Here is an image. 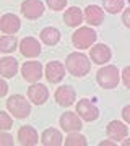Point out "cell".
<instances>
[{
  "mask_svg": "<svg viewBox=\"0 0 130 146\" xmlns=\"http://www.w3.org/2000/svg\"><path fill=\"white\" fill-rule=\"evenodd\" d=\"M65 67L73 76H85L88 75L89 68H91V63H89L88 57L81 52H72L67 57V62H65Z\"/></svg>",
  "mask_w": 130,
  "mask_h": 146,
  "instance_id": "obj_1",
  "label": "cell"
},
{
  "mask_svg": "<svg viewBox=\"0 0 130 146\" xmlns=\"http://www.w3.org/2000/svg\"><path fill=\"white\" fill-rule=\"evenodd\" d=\"M96 80H98L99 86H103V88H106V89L115 88V86L119 84V80H120L119 68L114 67V65H106V67H103L98 72Z\"/></svg>",
  "mask_w": 130,
  "mask_h": 146,
  "instance_id": "obj_2",
  "label": "cell"
},
{
  "mask_svg": "<svg viewBox=\"0 0 130 146\" xmlns=\"http://www.w3.org/2000/svg\"><path fill=\"white\" fill-rule=\"evenodd\" d=\"M7 109L10 110L16 119H26L29 115V112H31V106H29V102H28L26 98H23L20 94H15V96H10L8 98V101H7Z\"/></svg>",
  "mask_w": 130,
  "mask_h": 146,
  "instance_id": "obj_3",
  "label": "cell"
},
{
  "mask_svg": "<svg viewBox=\"0 0 130 146\" xmlns=\"http://www.w3.org/2000/svg\"><path fill=\"white\" fill-rule=\"evenodd\" d=\"M96 37H98V34L91 28L83 26V28H78L77 31L73 33L72 42L77 49H88V47H91L94 44Z\"/></svg>",
  "mask_w": 130,
  "mask_h": 146,
  "instance_id": "obj_4",
  "label": "cell"
},
{
  "mask_svg": "<svg viewBox=\"0 0 130 146\" xmlns=\"http://www.w3.org/2000/svg\"><path fill=\"white\" fill-rule=\"evenodd\" d=\"M77 112L80 114V117L86 122H93L99 117V110L98 107L91 102L89 99H81L77 104Z\"/></svg>",
  "mask_w": 130,
  "mask_h": 146,
  "instance_id": "obj_5",
  "label": "cell"
},
{
  "mask_svg": "<svg viewBox=\"0 0 130 146\" xmlns=\"http://www.w3.org/2000/svg\"><path fill=\"white\" fill-rule=\"evenodd\" d=\"M21 13L28 20H36L44 13V5L41 0H25L21 3Z\"/></svg>",
  "mask_w": 130,
  "mask_h": 146,
  "instance_id": "obj_6",
  "label": "cell"
},
{
  "mask_svg": "<svg viewBox=\"0 0 130 146\" xmlns=\"http://www.w3.org/2000/svg\"><path fill=\"white\" fill-rule=\"evenodd\" d=\"M21 75L28 83H36L42 76V65L39 62H26L21 67Z\"/></svg>",
  "mask_w": 130,
  "mask_h": 146,
  "instance_id": "obj_7",
  "label": "cell"
},
{
  "mask_svg": "<svg viewBox=\"0 0 130 146\" xmlns=\"http://www.w3.org/2000/svg\"><path fill=\"white\" fill-rule=\"evenodd\" d=\"M60 127L67 133H73V131H80L81 130V120L75 112H67L60 117Z\"/></svg>",
  "mask_w": 130,
  "mask_h": 146,
  "instance_id": "obj_8",
  "label": "cell"
},
{
  "mask_svg": "<svg viewBox=\"0 0 130 146\" xmlns=\"http://www.w3.org/2000/svg\"><path fill=\"white\" fill-rule=\"evenodd\" d=\"M20 50L21 54L28 58H33V57H37L41 54V44L37 39L34 37H25L20 44Z\"/></svg>",
  "mask_w": 130,
  "mask_h": 146,
  "instance_id": "obj_9",
  "label": "cell"
},
{
  "mask_svg": "<svg viewBox=\"0 0 130 146\" xmlns=\"http://www.w3.org/2000/svg\"><path fill=\"white\" fill-rule=\"evenodd\" d=\"M65 76V67L60 62H51L46 67V78L49 83H59Z\"/></svg>",
  "mask_w": 130,
  "mask_h": 146,
  "instance_id": "obj_10",
  "label": "cell"
},
{
  "mask_svg": "<svg viewBox=\"0 0 130 146\" xmlns=\"http://www.w3.org/2000/svg\"><path fill=\"white\" fill-rule=\"evenodd\" d=\"M28 98H29V101H33L34 104L41 106V104H44V102L47 101V98H49V91H47V88L44 86V84L34 83L33 86H29V89H28Z\"/></svg>",
  "mask_w": 130,
  "mask_h": 146,
  "instance_id": "obj_11",
  "label": "cell"
},
{
  "mask_svg": "<svg viewBox=\"0 0 130 146\" xmlns=\"http://www.w3.org/2000/svg\"><path fill=\"white\" fill-rule=\"evenodd\" d=\"M18 141H20V145L23 146H34L37 145V141H39V136H37V131L33 128V127H21L20 130H18Z\"/></svg>",
  "mask_w": 130,
  "mask_h": 146,
  "instance_id": "obj_12",
  "label": "cell"
},
{
  "mask_svg": "<svg viewBox=\"0 0 130 146\" xmlns=\"http://www.w3.org/2000/svg\"><path fill=\"white\" fill-rule=\"evenodd\" d=\"M75 99H77V94H75L72 86H60L55 91V101L59 102V106L68 107L75 102Z\"/></svg>",
  "mask_w": 130,
  "mask_h": 146,
  "instance_id": "obj_13",
  "label": "cell"
},
{
  "mask_svg": "<svg viewBox=\"0 0 130 146\" xmlns=\"http://www.w3.org/2000/svg\"><path fill=\"white\" fill-rule=\"evenodd\" d=\"M91 60L94 63H98V65H103V63L109 62L111 60V49L106 44H96V46L91 49Z\"/></svg>",
  "mask_w": 130,
  "mask_h": 146,
  "instance_id": "obj_14",
  "label": "cell"
},
{
  "mask_svg": "<svg viewBox=\"0 0 130 146\" xmlns=\"http://www.w3.org/2000/svg\"><path fill=\"white\" fill-rule=\"evenodd\" d=\"M21 23H20V18L11 13H7V15L2 16L0 20V29L5 33V34H15L18 29H20Z\"/></svg>",
  "mask_w": 130,
  "mask_h": 146,
  "instance_id": "obj_15",
  "label": "cell"
},
{
  "mask_svg": "<svg viewBox=\"0 0 130 146\" xmlns=\"http://www.w3.org/2000/svg\"><path fill=\"white\" fill-rule=\"evenodd\" d=\"M85 20L91 26H99L104 20V10L98 5H88L85 10Z\"/></svg>",
  "mask_w": 130,
  "mask_h": 146,
  "instance_id": "obj_16",
  "label": "cell"
},
{
  "mask_svg": "<svg viewBox=\"0 0 130 146\" xmlns=\"http://www.w3.org/2000/svg\"><path fill=\"white\" fill-rule=\"evenodd\" d=\"M129 135V128L119 122V120H112L109 122V125H107V136H109L111 140H124L125 136Z\"/></svg>",
  "mask_w": 130,
  "mask_h": 146,
  "instance_id": "obj_17",
  "label": "cell"
},
{
  "mask_svg": "<svg viewBox=\"0 0 130 146\" xmlns=\"http://www.w3.org/2000/svg\"><path fill=\"white\" fill-rule=\"evenodd\" d=\"M0 72L3 78H11L18 72V60L13 57H3L0 63Z\"/></svg>",
  "mask_w": 130,
  "mask_h": 146,
  "instance_id": "obj_18",
  "label": "cell"
},
{
  "mask_svg": "<svg viewBox=\"0 0 130 146\" xmlns=\"http://www.w3.org/2000/svg\"><path fill=\"white\" fill-rule=\"evenodd\" d=\"M63 138L60 135V131L55 128H47L41 136V143L46 146H60L63 143Z\"/></svg>",
  "mask_w": 130,
  "mask_h": 146,
  "instance_id": "obj_19",
  "label": "cell"
},
{
  "mask_svg": "<svg viewBox=\"0 0 130 146\" xmlns=\"http://www.w3.org/2000/svg\"><path fill=\"white\" fill-rule=\"evenodd\" d=\"M63 21L67 23L68 26L77 28L80 26V23L83 21V13L78 7H70L65 13H63Z\"/></svg>",
  "mask_w": 130,
  "mask_h": 146,
  "instance_id": "obj_20",
  "label": "cell"
},
{
  "mask_svg": "<svg viewBox=\"0 0 130 146\" xmlns=\"http://www.w3.org/2000/svg\"><path fill=\"white\" fill-rule=\"evenodd\" d=\"M41 41L47 46H55L60 41V31L55 28H44L41 31Z\"/></svg>",
  "mask_w": 130,
  "mask_h": 146,
  "instance_id": "obj_21",
  "label": "cell"
},
{
  "mask_svg": "<svg viewBox=\"0 0 130 146\" xmlns=\"http://www.w3.org/2000/svg\"><path fill=\"white\" fill-rule=\"evenodd\" d=\"M16 44H18V41H16V36H2V41H0V47H2V52H13L16 49Z\"/></svg>",
  "mask_w": 130,
  "mask_h": 146,
  "instance_id": "obj_22",
  "label": "cell"
},
{
  "mask_svg": "<svg viewBox=\"0 0 130 146\" xmlns=\"http://www.w3.org/2000/svg\"><path fill=\"white\" fill-rule=\"evenodd\" d=\"M124 3H125V0H104L103 2L104 10L107 11V13H112V15L119 13L124 8Z\"/></svg>",
  "mask_w": 130,
  "mask_h": 146,
  "instance_id": "obj_23",
  "label": "cell"
},
{
  "mask_svg": "<svg viewBox=\"0 0 130 146\" xmlns=\"http://www.w3.org/2000/svg\"><path fill=\"white\" fill-rule=\"evenodd\" d=\"M63 143H65V146H86V138L77 131H73L67 136V140Z\"/></svg>",
  "mask_w": 130,
  "mask_h": 146,
  "instance_id": "obj_24",
  "label": "cell"
},
{
  "mask_svg": "<svg viewBox=\"0 0 130 146\" xmlns=\"http://www.w3.org/2000/svg\"><path fill=\"white\" fill-rule=\"evenodd\" d=\"M11 125H13V120L11 117L7 112H0V127H2V130H10Z\"/></svg>",
  "mask_w": 130,
  "mask_h": 146,
  "instance_id": "obj_25",
  "label": "cell"
},
{
  "mask_svg": "<svg viewBox=\"0 0 130 146\" xmlns=\"http://www.w3.org/2000/svg\"><path fill=\"white\" fill-rule=\"evenodd\" d=\"M47 5H49L51 10L59 11V10H63L67 7V0H47Z\"/></svg>",
  "mask_w": 130,
  "mask_h": 146,
  "instance_id": "obj_26",
  "label": "cell"
},
{
  "mask_svg": "<svg viewBox=\"0 0 130 146\" xmlns=\"http://www.w3.org/2000/svg\"><path fill=\"white\" fill-rule=\"evenodd\" d=\"M122 81L127 88H130V67H125L122 72Z\"/></svg>",
  "mask_w": 130,
  "mask_h": 146,
  "instance_id": "obj_27",
  "label": "cell"
},
{
  "mask_svg": "<svg viewBox=\"0 0 130 146\" xmlns=\"http://www.w3.org/2000/svg\"><path fill=\"white\" fill-rule=\"evenodd\" d=\"M0 143L5 146H11L13 145V138H11L8 133H5V130H3V133H2V138H0Z\"/></svg>",
  "mask_w": 130,
  "mask_h": 146,
  "instance_id": "obj_28",
  "label": "cell"
},
{
  "mask_svg": "<svg viewBox=\"0 0 130 146\" xmlns=\"http://www.w3.org/2000/svg\"><path fill=\"white\" fill-rule=\"evenodd\" d=\"M122 21H124V25L127 28H130V8L124 11V15H122Z\"/></svg>",
  "mask_w": 130,
  "mask_h": 146,
  "instance_id": "obj_29",
  "label": "cell"
},
{
  "mask_svg": "<svg viewBox=\"0 0 130 146\" xmlns=\"http://www.w3.org/2000/svg\"><path fill=\"white\" fill-rule=\"evenodd\" d=\"M122 117L127 123H130V106H125L124 109H122Z\"/></svg>",
  "mask_w": 130,
  "mask_h": 146,
  "instance_id": "obj_30",
  "label": "cell"
},
{
  "mask_svg": "<svg viewBox=\"0 0 130 146\" xmlns=\"http://www.w3.org/2000/svg\"><path fill=\"white\" fill-rule=\"evenodd\" d=\"M7 91H8V86H7V83L2 80V81H0V96H5Z\"/></svg>",
  "mask_w": 130,
  "mask_h": 146,
  "instance_id": "obj_31",
  "label": "cell"
},
{
  "mask_svg": "<svg viewBox=\"0 0 130 146\" xmlns=\"http://www.w3.org/2000/svg\"><path fill=\"white\" fill-rule=\"evenodd\" d=\"M114 141H101V146H114Z\"/></svg>",
  "mask_w": 130,
  "mask_h": 146,
  "instance_id": "obj_32",
  "label": "cell"
},
{
  "mask_svg": "<svg viewBox=\"0 0 130 146\" xmlns=\"http://www.w3.org/2000/svg\"><path fill=\"white\" fill-rule=\"evenodd\" d=\"M122 145H124V146H130V140H125L124 143H122Z\"/></svg>",
  "mask_w": 130,
  "mask_h": 146,
  "instance_id": "obj_33",
  "label": "cell"
}]
</instances>
